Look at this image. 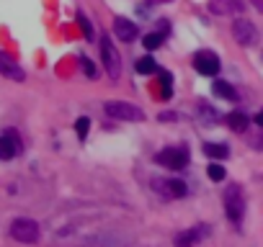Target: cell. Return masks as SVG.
I'll use <instances>...</instances> for the list:
<instances>
[{
    "mask_svg": "<svg viewBox=\"0 0 263 247\" xmlns=\"http://www.w3.org/2000/svg\"><path fill=\"white\" fill-rule=\"evenodd\" d=\"M224 211H227V217L238 224L245 214V196H243V188L238 183L227 186L224 188Z\"/></svg>",
    "mask_w": 263,
    "mask_h": 247,
    "instance_id": "obj_1",
    "label": "cell"
},
{
    "mask_svg": "<svg viewBox=\"0 0 263 247\" xmlns=\"http://www.w3.org/2000/svg\"><path fill=\"white\" fill-rule=\"evenodd\" d=\"M101 62H103V70L108 72L111 80L122 77V57H119V52L114 49V44H111L106 36H101Z\"/></svg>",
    "mask_w": 263,
    "mask_h": 247,
    "instance_id": "obj_2",
    "label": "cell"
},
{
    "mask_svg": "<svg viewBox=\"0 0 263 247\" xmlns=\"http://www.w3.org/2000/svg\"><path fill=\"white\" fill-rule=\"evenodd\" d=\"M106 113L111 118H119V121H142L144 118V111L137 108L134 103H127V101H108Z\"/></svg>",
    "mask_w": 263,
    "mask_h": 247,
    "instance_id": "obj_3",
    "label": "cell"
},
{
    "mask_svg": "<svg viewBox=\"0 0 263 247\" xmlns=\"http://www.w3.org/2000/svg\"><path fill=\"white\" fill-rule=\"evenodd\" d=\"M155 162L165 165L170 170H181V168H186V162H189V149L186 147H168V149L155 155Z\"/></svg>",
    "mask_w": 263,
    "mask_h": 247,
    "instance_id": "obj_4",
    "label": "cell"
},
{
    "mask_svg": "<svg viewBox=\"0 0 263 247\" xmlns=\"http://www.w3.org/2000/svg\"><path fill=\"white\" fill-rule=\"evenodd\" d=\"M11 237L18 239V242H26V244H34L39 239V224L31 222V219H16L11 224Z\"/></svg>",
    "mask_w": 263,
    "mask_h": 247,
    "instance_id": "obj_5",
    "label": "cell"
},
{
    "mask_svg": "<svg viewBox=\"0 0 263 247\" xmlns=\"http://www.w3.org/2000/svg\"><path fill=\"white\" fill-rule=\"evenodd\" d=\"M232 36L240 47H255V41H258V28L245 21V18H235L232 21Z\"/></svg>",
    "mask_w": 263,
    "mask_h": 247,
    "instance_id": "obj_6",
    "label": "cell"
},
{
    "mask_svg": "<svg viewBox=\"0 0 263 247\" xmlns=\"http://www.w3.org/2000/svg\"><path fill=\"white\" fill-rule=\"evenodd\" d=\"M194 67H196V72H201V75H217V72H219V59H217L214 52H196Z\"/></svg>",
    "mask_w": 263,
    "mask_h": 247,
    "instance_id": "obj_7",
    "label": "cell"
},
{
    "mask_svg": "<svg viewBox=\"0 0 263 247\" xmlns=\"http://www.w3.org/2000/svg\"><path fill=\"white\" fill-rule=\"evenodd\" d=\"M207 234H209L207 224H199V227H194V229H189V232L176 234V247H194V244L201 242Z\"/></svg>",
    "mask_w": 263,
    "mask_h": 247,
    "instance_id": "obj_8",
    "label": "cell"
},
{
    "mask_svg": "<svg viewBox=\"0 0 263 247\" xmlns=\"http://www.w3.org/2000/svg\"><path fill=\"white\" fill-rule=\"evenodd\" d=\"M0 75H6L8 80H16V82H23L26 72L18 67V62H13V57H8L6 52H0Z\"/></svg>",
    "mask_w": 263,
    "mask_h": 247,
    "instance_id": "obj_9",
    "label": "cell"
},
{
    "mask_svg": "<svg viewBox=\"0 0 263 247\" xmlns=\"http://www.w3.org/2000/svg\"><path fill=\"white\" fill-rule=\"evenodd\" d=\"M114 34L122 41H134L137 39V26L129 18H114Z\"/></svg>",
    "mask_w": 263,
    "mask_h": 247,
    "instance_id": "obj_10",
    "label": "cell"
},
{
    "mask_svg": "<svg viewBox=\"0 0 263 247\" xmlns=\"http://www.w3.org/2000/svg\"><path fill=\"white\" fill-rule=\"evenodd\" d=\"M209 8L219 16H232L243 8V0H209Z\"/></svg>",
    "mask_w": 263,
    "mask_h": 247,
    "instance_id": "obj_11",
    "label": "cell"
},
{
    "mask_svg": "<svg viewBox=\"0 0 263 247\" xmlns=\"http://www.w3.org/2000/svg\"><path fill=\"white\" fill-rule=\"evenodd\" d=\"M224 121H227V127L232 129V132H238V134H243L245 129H248V116L243 113V111H232V113H227V118H224Z\"/></svg>",
    "mask_w": 263,
    "mask_h": 247,
    "instance_id": "obj_12",
    "label": "cell"
},
{
    "mask_svg": "<svg viewBox=\"0 0 263 247\" xmlns=\"http://www.w3.org/2000/svg\"><path fill=\"white\" fill-rule=\"evenodd\" d=\"M212 90H214V96H217V98H227V101H238V93H235V88L230 85V82H224V80H214V85H212Z\"/></svg>",
    "mask_w": 263,
    "mask_h": 247,
    "instance_id": "obj_13",
    "label": "cell"
},
{
    "mask_svg": "<svg viewBox=\"0 0 263 247\" xmlns=\"http://www.w3.org/2000/svg\"><path fill=\"white\" fill-rule=\"evenodd\" d=\"M16 152H18V144L13 137H8V134L0 137V160H11Z\"/></svg>",
    "mask_w": 263,
    "mask_h": 247,
    "instance_id": "obj_14",
    "label": "cell"
},
{
    "mask_svg": "<svg viewBox=\"0 0 263 247\" xmlns=\"http://www.w3.org/2000/svg\"><path fill=\"white\" fill-rule=\"evenodd\" d=\"M204 152L212 157V160H224L230 155V147L227 144H217V142H209V144H204Z\"/></svg>",
    "mask_w": 263,
    "mask_h": 247,
    "instance_id": "obj_15",
    "label": "cell"
},
{
    "mask_svg": "<svg viewBox=\"0 0 263 247\" xmlns=\"http://www.w3.org/2000/svg\"><path fill=\"white\" fill-rule=\"evenodd\" d=\"M134 70H137L139 75H153V72L158 70V65H155V59H153V57H142V59H137Z\"/></svg>",
    "mask_w": 263,
    "mask_h": 247,
    "instance_id": "obj_16",
    "label": "cell"
},
{
    "mask_svg": "<svg viewBox=\"0 0 263 247\" xmlns=\"http://www.w3.org/2000/svg\"><path fill=\"white\" fill-rule=\"evenodd\" d=\"M163 186H165L163 191H165L168 196H176V198H178V196H186V183H183V180H168V183H163Z\"/></svg>",
    "mask_w": 263,
    "mask_h": 247,
    "instance_id": "obj_17",
    "label": "cell"
},
{
    "mask_svg": "<svg viewBox=\"0 0 263 247\" xmlns=\"http://www.w3.org/2000/svg\"><path fill=\"white\" fill-rule=\"evenodd\" d=\"M199 116H201V121H207V127H217V121H219V116L209 106H199Z\"/></svg>",
    "mask_w": 263,
    "mask_h": 247,
    "instance_id": "obj_18",
    "label": "cell"
},
{
    "mask_svg": "<svg viewBox=\"0 0 263 247\" xmlns=\"http://www.w3.org/2000/svg\"><path fill=\"white\" fill-rule=\"evenodd\" d=\"M88 129H91V118L80 116L78 121H75V132H78V137H80V139H85V137H88Z\"/></svg>",
    "mask_w": 263,
    "mask_h": 247,
    "instance_id": "obj_19",
    "label": "cell"
},
{
    "mask_svg": "<svg viewBox=\"0 0 263 247\" xmlns=\"http://www.w3.org/2000/svg\"><path fill=\"white\" fill-rule=\"evenodd\" d=\"M142 44H144L147 49H158V47L163 44V36H160V34H147V36L142 39Z\"/></svg>",
    "mask_w": 263,
    "mask_h": 247,
    "instance_id": "obj_20",
    "label": "cell"
},
{
    "mask_svg": "<svg viewBox=\"0 0 263 247\" xmlns=\"http://www.w3.org/2000/svg\"><path fill=\"white\" fill-rule=\"evenodd\" d=\"M160 82H163V98H170L173 96V77H170V72H163Z\"/></svg>",
    "mask_w": 263,
    "mask_h": 247,
    "instance_id": "obj_21",
    "label": "cell"
},
{
    "mask_svg": "<svg viewBox=\"0 0 263 247\" xmlns=\"http://www.w3.org/2000/svg\"><path fill=\"white\" fill-rule=\"evenodd\" d=\"M209 178L212 180H224V168H222V165H209Z\"/></svg>",
    "mask_w": 263,
    "mask_h": 247,
    "instance_id": "obj_22",
    "label": "cell"
},
{
    "mask_svg": "<svg viewBox=\"0 0 263 247\" xmlns=\"http://www.w3.org/2000/svg\"><path fill=\"white\" fill-rule=\"evenodd\" d=\"M78 23H80V28H83V34H85V39H93V28H91V23H88V18H85V16H78Z\"/></svg>",
    "mask_w": 263,
    "mask_h": 247,
    "instance_id": "obj_23",
    "label": "cell"
},
{
    "mask_svg": "<svg viewBox=\"0 0 263 247\" xmlns=\"http://www.w3.org/2000/svg\"><path fill=\"white\" fill-rule=\"evenodd\" d=\"M80 62H83V72H85L88 77H96V65H93V62H91L88 57H83Z\"/></svg>",
    "mask_w": 263,
    "mask_h": 247,
    "instance_id": "obj_24",
    "label": "cell"
},
{
    "mask_svg": "<svg viewBox=\"0 0 263 247\" xmlns=\"http://www.w3.org/2000/svg\"><path fill=\"white\" fill-rule=\"evenodd\" d=\"M158 118H160V121H173V118H176V113H160Z\"/></svg>",
    "mask_w": 263,
    "mask_h": 247,
    "instance_id": "obj_25",
    "label": "cell"
},
{
    "mask_svg": "<svg viewBox=\"0 0 263 247\" xmlns=\"http://www.w3.org/2000/svg\"><path fill=\"white\" fill-rule=\"evenodd\" d=\"M255 123H258V127H263V108L255 113Z\"/></svg>",
    "mask_w": 263,
    "mask_h": 247,
    "instance_id": "obj_26",
    "label": "cell"
}]
</instances>
